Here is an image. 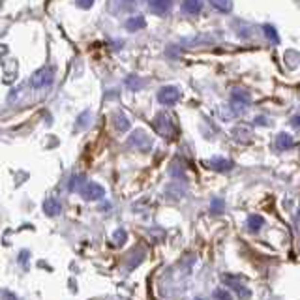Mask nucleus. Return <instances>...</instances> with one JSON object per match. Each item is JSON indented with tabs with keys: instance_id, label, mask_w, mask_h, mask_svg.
I'll return each instance as SVG.
<instances>
[{
	"instance_id": "1",
	"label": "nucleus",
	"mask_w": 300,
	"mask_h": 300,
	"mask_svg": "<svg viewBox=\"0 0 300 300\" xmlns=\"http://www.w3.org/2000/svg\"><path fill=\"white\" fill-rule=\"evenodd\" d=\"M55 81V73H53V68H40L38 72H34V75L30 77V86L32 88H36V90H43V88H47L51 86Z\"/></svg>"
},
{
	"instance_id": "2",
	"label": "nucleus",
	"mask_w": 300,
	"mask_h": 300,
	"mask_svg": "<svg viewBox=\"0 0 300 300\" xmlns=\"http://www.w3.org/2000/svg\"><path fill=\"white\" fill-rule=\"evenodd\" d=\"M154 128H156V132L161 135V137H165V139H171L173 135H175V124H173V119L165 115V113H160L156 119H154Z\"/></svg>"
},
{
	"instance_id": "3",
	"label": "nucleus",
	"mask_w": 300,
	"mask_h": 300,
	"mask_svg": "<svg viewBox=\"0 0 300 300\" xmlns=\"http://www.w3.org/2000/svg\"><path fill=\"white\" fill-rule=\"evenodd\" d=\"M128 144L133 148H139V150H150L152 146V139L143 132V130H135L128 139Z\"/></svg>"
},
{
	"instance_id": "4",
	"label": "nucleus",
	"mask_w": 300,
	"mask_h": 300,
	"mask_svg": "<svg viewBox=\"0 0 300 300\" xmlns=\"http://www.w3.org/2000/svg\"><path fill=\"white\" fill-rule=\"evenodd\" d=\"M180 100V90L177 86H163L158 92V101L161 105H175Z\"/></svg>"
},
{
	"instance_id": "5",
	"label": "nucleus",
	"mask_w": 300,
	"mask_h": 300,
	"mask_svg": "<svg viewBox=\"0 0 300 300\" xmlns=\"http://www.w3.org/2000/svg\"><path fill=\"white\" fill-rule=\"evenodd\" d=\"M81 195H83L86 201H100L103 199L105 195V190L100 186V184H94V182H86L84 188L81 190Z\"/></svg>"
},
{
	"instance_id": "6",
	"label": "nucleus",
	"mask_w": 300,
	"mask_h": 300,
	"mask_svg": "<svg viewBox=\"0 0 300 300\" xmlns=\"http://www.w3.org/2000/svg\"><path fill=\"white\" fill-rule=\"evenodd\" d=\"M223 281H225L229 287H231L233 291H235V293H237V297H239L240 300H248L250 297H252L250 289L244 287V285L240 283L237 278H233V276H229V274H225V276H223Z\"/></svg>"
},
{
	"instance_id": "7",
	"label": "nucleus",
	"mask_w": 300,
	"mask_h": 300,
	"mask_svg": "<svg viewBox=\"0 0 300 300\" xmlns=\"http://www.w3.org/2000/svg\"><path fill=\"white\" fill-rule=\"evenodd\" d=\"M148 8L156 15H167L171 12V8H173V2H169V0H152V2H148Z\"/></svg>"
},
{
	"instance_id": "8",
	"label": "nucleus",
	"mask_w": 300,
	"mask_h": 300,
	"mask_svg": "<svg viewBox=\"0 0 300 300\" xmlns=\"http://www.w3.org/2000/svg\"><path fill=\"white\" fill-rule=\"evenodd\" d=\"M180 10L186 15H199L201 10H203V2H199V0H186V2H182Z\"/></svg>"
},
{
	"instance_id": "9",
	"label": "nucleus",
	"mask_w": 300,
	"mask_h": 300,
	"mask_svg": "<svg viewBox=\"0 0 300 300\" xmlns=\"http://www.w3.org/2000/svg\"><path fill=\"white\" fill-rule=\"evenodd\" d=\"M233 105H240V107H246L248 103H250V92L248 90H244V88H235L233 90Z\"/></svg>"
},
{
	"instance_id": "10",
	"label": "nucleus",
	"mask_w": 300,
	"mask_h": 300,
	"mask_svg": "<svg viewBox=\"0 0 300 300\" xmlns=\"http://www.w3.org/2000/svg\"><path fill=\"white\" fill-rule=\"evenodd\" d=\"M43 212H45L47 216H59L60 212H62V204H60V201H57V199H47V201L43 203Z\"/></svg>"
},
{
	"instance_id": "11",
	"label": "nucleus",
	"mask_w": 300,
	"mask_h": 300,
	"mask_svg": "<svg viewBox=\"0 0 300 300\" xmlns=\"http://www.w3.org/2000/svg\"><path fill=\"white\" fill-rule=\"evenodd\" d=\"M84 184H86V177L84 175H73L72 179H70V184H68V190L72 193L81 192L84 188Z\"/></svg>"
},
{
	"instance_id": "12",
	"label": "nucleus",
	"mask_w": 300,
	"mask_h": 300,
	"mask_svg": "<svg viewBox=\"0 0 300 300\" xmlns=\"http://www.w3.org/2000/svg\"><path fill=\"white\" fill-rule=\"evenodd\" d=\"M144 26H146V21H144V17H141V15L130 17V19L126 21V28H128L130 32H137V30H141Z\"/></svg>"
},
{
	"instance_id": "13",
	"label": "nucleus",
	"mask_w": 300,
	"mask_h": 300,
	"mask_svg": "<svg viewBox=\"0 0 300 300\" xmlns=\"http://www.w3.org/2000/svg\"><path fill=\"white\" fill-rule=\"evenodd\" d=\"M113 124H115V128H117L119 132H126V130H130V119H128L124 113H117L115 119H113Z\"/></svg>"
},
{
	"instance_id": "14",
	"label": "nucleus",
	"mask_w": 300,
	"mask_h": 300,
	"mask_svg": "<svg viewBox=\"0 0 300 300\" xmlns=\"http://www.w3.org/2000/svg\"><path fill=\"white\" fill-rule=\"evenodd\" d=\"M295 144V139L289 135V133H280L276 139V146L280 148V150H287V148H291Z\"/></svg>"
},
{
	"instance_id": "15",
	"label": "nucleus",
	"mask_w": 300,
	"mask_h": 300,
	"mask_svg": "<svg viewBox=\"0 0 300 300\" xmlns=\"http://www.w3.org/2000/svg\"><path fill=\"white\" fill-rule=\"evenodd\" d=\"M210 165L216 169V171H231L233 169V161L231 160H225V158H214L210 161Z\"/></svg>"
},
{
	"instance_id": "16",
	"label": "nucleus",
	"mask_w": 300,
	"mask_h": 300,
	"mask_svg": "<svg viewBox=\"0 0 300 300\" xmlns=\"http://www.w3.org/2000/svg\"><path fill=\"white\" fill-rule=\"evenodd\" d=\"M264 220L263 216H259V214H252V216L248 218V229L250 231H253V233H257L259 229L263 227Z\"/></svg>"
},
{
	"instance_id": "17",
	"label": "nucleus",
	"mask_w": 300,
	"mask_h": 300,
	"mask_svg": "<svg viewBox=\"0 0 300 300\" xmlns=\"http://www.w3.org/2000/svg\"><path fill=\"white\" fill-rule=\"evenodd\" d=\"M210 4H212L214 10H218V12H221V13H231V10H233V2H227V0H225V2H223V0H220V2L214 0V2H210Z\"/></svg>"
},
{
	"instance_id": "18",
	"label": "nucleus",
	"mask_w": 300,
	"mask_h": 300,
	"mask_svg": "<svg viewBox=\"0 0 300 300\" xmlns=\"http://www.w3.org/2000/svg\"><path fill=\"white\" fill-rule=\"evenodd\" d=\"M126 84H128L130 90H139V88L144 84V81L143 79H139L137 75H128V77H126Z\"/></svg>"
},
{
	"instance_id": "19",
	"label": "nucleus",
	"mask_w": 300,
	"mask_h": 300,
	"mask_svg": "<svg viewBox=\"0 0 300 300\" xmlns=\"http://www.w3.org/2000/svg\"><path fill=\"white\" fill-rule=\"evenodd\" d=\"M143 259H144V250L143 248H137V250L133 252V255H132V259H130V263H128V266H130V268H135V266L141 263Z\"/></svg>"
},
{
	"instance_id": "20",
	"label": "nucleus",
	"mask_w": 300,
	"mask_h": 300,
	"mask_svg": "<svg viewBox=\"0 0 300 300\" xmlns=\"http://www.w3.org/2000/svg\"><path fill=\"white\" fill-rule=\"evenodd\" d=\"M263 32H264V36L268 38L272 43H280V36H278V32H276V28H274V26H270V24H264Z\"/></svg>"
},
{
	"instance_id": "21",
	"label": "nucleus",
	"mask_w": 300,
	"mask_h": 300,
	"mask_svg": "<svg viewBox=\"0 0 300 300\" xmlns=\"http://www.w3.org/2000/svg\"><path fill=\"white\" fill-rule=\"evenodd\" d=\"M233 137L240 141V143H248L250 141V132L248 130H244V128H235L233 130Z\"/></svg>"
},
{
	"instance_id": "22",
	"label": "nucleus",
	"mask_w": 300,
	"mask_h": 300,
	"mask_svg": "<svg viewBox=\"0 0 300 300\" xmlns=\"http://www.w3.org/2000/svg\"><path fill=\"white\" fill-rule=\"evenodd\" d=\"M223 208H225L223 199H214V201L210 203V212H212V214H221V212H223Z\"/></svg>"
},
{
	"instance_id": "23",
	"label": "nucleus",
	"mask_w": 300,
	"mask_h": 300,
	"mask_svg": "<svg viewBox=\"0 0 300 300\" xmlns=\"http://www.w3.org/2000/svg\"><path fill=\"white\" fill-rule=\"evenodd\" d=\"M214 299L216 300H233V297L229 295L225 289H216V291H214Z\"/></svg>"
},
{
	"instance_id": "24",
	"label": "nucleus",
	"mask_w": 300,
	"mask_h": 300,
	"mask_svg": "<svg viewBox=\"0 0 300 300\" xmlns=\"http://www.w3.org/2000/svg\"><path fill=\"white\" fill-rule=\"evenodd\" d=\"M169 173L175 177V179H180V177H184V171H182V167H180L179 163L175 161L173 165H171V169H169Z\"/></svg>"
},
{
	"instance_id": "25",
	"label": "nucleus",
	"mask_w": 300,
	"mask_h": 300,
	"mask_svg": "<svg viewBox=\"0 0 300 300\" xmlns=\"http://www.w3.org/2000/svg\"><path fill=\"white\" fill-rule=\"evenodd\" d=\"M113 239H115V244H117V246L124 244V240H126V231H124V229H119V231L113 235Z\"/></svg>"
},
{
	"instance_id": "26",
	"label": "nucleus",
	"mask_w": 300,
	"mask_h": 300,
	"mask_svg": "<svg viewBox=\"0 0 300 300\" xmlns=\"http://www.w3.org/2000/svg\"><path fill=\"white\" fill-rule=\"evenodd\" d=\"M92 0H79V2H75V6L77 8H83V10H88V8H92Z\"/></svg>"
},
{
	"instance_id": "27",
	"label": "nucleus",
	"mask_w": 300,
	"mask_h": 300,
	"mask_svg": "<svg viewBox=\"0 0 300 300\" xmlns=\"http://www.w3.org/2000/svg\"><path fill=\"white\" fill-rule=\"evenodd\" d=\"M88 117H90V113H83V115H81V122H77V126H79V128H84V126L88 124Z\"/></svg>"
},
{
	"instance_id": "28",
	"label": "nucleus",
	"mask_w": 300,
	"mask_h": 300,
	"mask_svg": "<svg viewBox=\"0 0 300 300\" xmlns=\"http://www.w3.org/2000/svg\"><path fill=\"white\" fill-rule=\"evenodd\" d=\"M255 124H259V126H270V120H266L264 119V117H257V119H255Z\"/></svg>"
},
{
	"instance_id": "29",
	"label": "nucleus",
	"mask_w": 300,
	"mask_h": 300,
	"mask_svg": "<svg viewBox=\"0 0 300 300\" xmlns=\"http://www.w3.org/2000/svg\"><path fill=\"white\" fill-rule=\"evenodd\" d=\"M291 124H293L295 128H300V115H297V117H293V119H291Z\"/></svg>"
},
{
	"instance_id": "30",
	"label": "nucleus",
	"mask_w": 300,
	"mask_h": 300,
	"mask_svg": "<svg viewBox=\"0 0 300 300\" xmlns=\"http://www.w3.org/2000/svg\"><path fill=\"white\" fill-rule=\"evenodd\" d=\"M180 49L179 47H169L167 49V55H175V57H179Z\"/></svg>"
},
{
	"instance_id": "31",
	"label": "nucleus",
	"mask_w": 300,
	"mask_h": 300,
	"mask_svg": "<svg viewBox=\"0 0 300 300\" xmlns=\"http://www.w3.org/2000/svg\"><path fill=\"white\" fill-rule=\"evenodd\" d=\"M297 218H299V220H300V210H299V212H297Z\"/></svg>"
},
{
	"instance_id": "32",
	"label": "nucleus",
	"mask_w": 300,
	"mask_h": 300,
	"mask_svg": "<svg viewBox=\"0 0 300 300\" xmlns=\"http://www.w3.org/2000/svg\"><path fill=\"white\" fill-rule=\"evenodd\" d=\"M195 300H204V299H195Z\"/></svg>"
}]
</instances>
